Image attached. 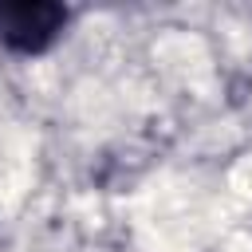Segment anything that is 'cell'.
<instances>
[{"label": "cell", "mask_w": 252, "mask_h": 252, "mask_svg": "<svg viewBox=\"0 0 252 252\" xmlns=\"http://www.w3.org/2000/svg\"><path fill=\"white\" fill-rule=\"evenodd\" d=\"M75 12L59 0H4L0 4V47L12 59L47 55L71 28Z\"/></svg>", "instance_id": "1"}]
</instances>
